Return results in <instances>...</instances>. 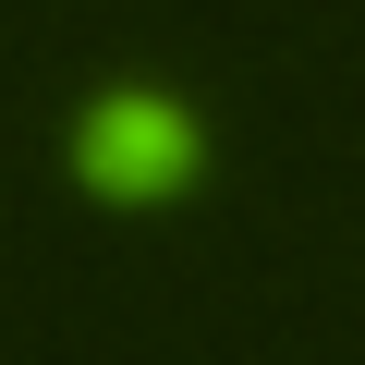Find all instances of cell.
Instances as JSON below:
<instances>
[{"instance_id":"obj_1","label":"cell","mask_w":365,"mask_h":365,"mask_svg":"<svg viewBox=\"0 0 365 365\" xmlns=\"http://www.w3.org/2000/svg\"><path fill=\"white\" fill-rule=\"evenodd\" d=\"M73 170L98 195H182L195 182V110L182 98H110V110H86Z\"/></svg>"}]
</instances>
